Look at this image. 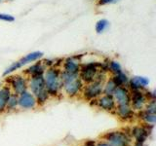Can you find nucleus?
Wrapping results in <instances>:
<instances>
[{"instance_id":"nucleus-1","label":"nucleus","mask_w":156,"mask_h":146,"mask_svg":"<svg viewBox=\"0 0 156 146\" xmlns=\"http://www.w3.org/2000/svg\"><path fill=\"white\" fill-rule=\"evenodd\" d=\"M62 91L69 97H74L82 92L84 83L80 79L79 74L69 73L65 70H61Z\"/></svg>"},{"instance_id":"nucleus-2","label":"nucleus","mask_w":156,"mask_h":146,"mask_svg":"<svg viewBox=\"0 0 156 146\" xmlns=\"http://www.w3.org/2000/svg\"><path fill=\"white\" fill-rule=\"evenodd\" d=\"M27 87L28 91L35 96L38 105H44L48 101V99H50V96H49L46 90L43 75L29 77L27 81Z\"/></svg>"},{"instance_id":"nucleus-3","label":"nucleus","mask_w":156,"mask_h":146,"mask_svg":"<svg viewBox=\"0 0 156 146\" xmlns=\"http://www.w3.org/2000/svg\"><path fill=\"white\" fill-rule=\"evenodd\" d=\"M43 76L49 96L55 97L60 95L62 92L61 70L55 66L48 67L44 72Z\"/></svg>"},{"instance_id":"nucleus-4","label":"nucleus","mask_w":156,"mask_h":146,"mask_svg":"<svg viewBox=\"0 0 156 146\" xmlns=\"http://www.w3.org/2000/svg\"><path fill=\"white\" fill-rule=\"evenodd\" d=\"M42 57H43V53L40 51H34V52L29 53L24 57H23L21 60H19L17 61H15L14 63H12V64L3 72V75L7 76V75L12 74L13 72H15L16 70H19L20 68H22L23 66L28 64V63L39 61Z\"/></svg>"},{"instance_id":"nucleus-5","label":"nucleus","mask_w":156,"mask_h":146,"mask_svg":"<svg viewBox=\"0 0 156 146\" xmlns=\"http://www.w3.org/2000/svg\"><path fill=\"white\" fill-rule=\"evenodd\" d=\"M104 83L105 81H101V80H95L91 83H88L82 89V94L84 99L90 101L97 99L100 96L102 95Z\"/></svg>"},{"instance_id":"nucleus-6","label":"nucleus","mask_w":156,"mask_h":146,"mask_svg":"<svg viewBox=\"0 0 156 146\" xmlns=\"http://www.w3.org/2000/svg\"><path fill=\"white\" fill-rule=\"evenodd\" d=\"M101 64L97 62H90L84 64L80 67L79 71V77L82 80L83 83H91L93 81H95L96 77L98 75V73L100 72Z\"/></svg>"},{"instance_id":"nucleus-7","label":"nucleus","mask_w":156,"mask_h":146,"mask_svg":"<svg viewBox=\"0 0 156 146\" xmlns=\"http://www.w3.org/2000/svg\"><path fill=\"white\" fill-rule=\"evenodd\" d=\"M104 139L109 146H129L130 137L126 133L120 130L109 131L105 134Z\"/></svg>"},{"instance_id":"nucleus-8","label":"nucleus","mask_w":156,"mask_h":146,"mask_svg":"<svg viewBox=\"0 0 156 146\" xmlns=\"http://www.w3.org/2000/svg\"><path fill=\"white\" fill-rule=\"evenodd\" d=\"M27 81L28 79H27L24 76L20 74L12 75L8 77L7 79V83L9 84V87L11 89L12 92L13 94H16L17 96L21 95L22 92L28 90Z\"/></svg>"},{"instance_id":"nucleus-9","label":"nucleus","mask_w":156,"mask_h":146,"mask_svg":"<svg viewBox=\"0 0 156 146\" xmlns=\"http://www.w3.org/2000/svg\"><path fill=\"white\" fill-rule=\"evenodd\" d=\"M18 105H19V108H21V109L29 110V109L36 108V106L38 104H37L35 96L27 90L18 96Z\"/></svg>"},{"instance_id":"nucleus-10","label":"nucleus","mask_w":156,"mask_h":146,"mask_svg":"<svg viewBox=\"0 0 156 146\" xmlns=\"http://www.w3.org/2000/svg\"><path fill=\"white\" fill-rule=\"evenodd\" d=\"M147 99L143 91H132L130 97V105L134 111L144 110L145 104L147 103Z\"/></svg>"},{"instance_id":"nucleus-11","label":"nucleus","mask_w":156,"mask_h":146,"mask_svg":"<svg viewBox=\"0 0 156 146\" xmlns=\"http://www.w3.org/2000/svg\"><path fill=\"white\" fill-rule=\"evenodd\" d=\"M112 96H113V99L116 102V105L130 104L131 92L127 87H117Z\"/></svg>"},{"instance_id":"nucleus-12","label":"nucleus","mask_w":156,"mask_h":146,"mask_svg":"<svg viewBox=\"0 0 156 146\" xmlns=\"http://www.w3.org/2000/svg\"><path fill=\"white\" fill-rule=\"evenodd\" d=\"M97 105L100 107L101 109L107 111V112H112L115 110L116 107V102L112 96H107V95H101L98 97L97 100Z\"/></svg>"},{"instance_id":"nucleus-13","label":"nucleus","mask_w":156,"mask_h":146,"mask_svg":"<svg viewBox=\"0 0 156 146\" xmlns=\"http://www.w3.org/2000/svg\"><path fill=\"white\" fill-rule=\"evenodd\" d=\"M149 85L148 78L144 76H134L129 79L128 87L131 91H143L145 90Z\"/></svg>"},{"instance_id":"nucleus-14","label":"nucleus","mask_w":156,"mask_h":146,"mask_svg":"<svg viewBox=\"0 0 156 146\" xmlns=\"http://www.w3.org/2000/svg\"><path fill=\"white\" fill-rule=\"evenodd\" d=\"M116 114L123 121H129L134 118L135 111L132 109L130 104H118L116 105L115 110Z\"/></svg>"},{"instance_id":"nucleus-15","label":"nucleus","mask_w":156,"mask_h":146,"mask_svg":"<svg viewBox=\"0 0 156 146\" xmlns=\"http://www.w3.org/2000/svg\"><path fill=\"white\" fill-rule=\"evenodd\" d=\"M132 135L135 137V146H144L146 138L148 136V130L143 127H135L132 130Z\"/></svg>"},{"instance_id":"nucleus-16","label":"nucleus","mask_w":156,"mask_h":146,"mask_svg":"<svg viewBox=\"0 0 156 146\" xmlns=\"http://www.w3.org/2000/svg\"><path fill=\"white\" fill-rule=\"evenodd\" d=\"M62 67H63V70L66 72L79 74L81 65L79 63V61L76 60V57H67L66 60L63 61Z\"/></svg>"},{"instance_id":"nucleus-17","label":"nucleus","mask_w":156,"mask_h":146,"mask_svg":"<svg viewBox=\"0 0 156 146\" xmlns=\"http://www.w3.org/2000/svg\"><path fill=\"white\" fill-rule=\"evenodd\" d=\"M47 69V67L43 63V61H38L31 64L30 66H28L26 70L23 71V73L28 77L31 76H36V75H43L45 70Z\"/></svg>"},{"instance_id":"nucleus-18","label":"nucleus","mask_w":156,"mask_h":146,"mask_svg":"<svg viewBox=\"0 0 156 146\" xmlns=\"http://www.w3.org/2000/svg\"><path fill=\"white\" fill-rule=\"evenodd\" d=\"M11 95L12 91L8 85L0 87V114L6 111V105Z\"/></svg>"},{"instance_id":"nucleus-19","label":"nucleus","mask_w":156,"mask_h":146,"mask_svg":"<svg viewBox=\"0 0 156 146\" xmlns=\"http://www.w3.org/2000/svg\"><path fill=\"white\" fill-rule=\"evenodd\" d=\"M112 81L114 82V84L116 85V87H128V83H129V79L128 75L124 73L123 71L118 73V74L113 75V77L111 78Z\"/></svg>"},{"instance_id":"nucleus-20","label":"nucleus","mask_w":156,"mask_h":146,"mask_svg":"<svg viewBox=\"0 0 156 146\" xmlns=\"http://www.w3.org/2000/svg\"><path fill=\"white\" fill-rule=\"evenodd\" d=\"M116 85L112 79L106 80L105 83H104V87H102V95H107V96H113L114 92L116 90Z\"/></svg>"},{"instance_id":"nucleus-21","label":"nucleus","mask_w":156,"mask_h":146,"mask_svg":"<svg viewBox=\"0 0 156 146\" xmlns=\"http://www.w3.org/2000/svg\"><path fill=\"white\" fill-rule=\"evenodd\" d=\"M106 67H107V70L110 73H112L113 75L118 74V73L123 71L122 70V66L120 64V62L117 61H109L106 63Z\"/></svg>"},{"instance_id":"nucleus-22","label":"nucleus","mask_w":156,"mask_h":146,"mask_svg":"<svg viewBox=\"0 0 156 146\" xmlns=\"http://www.w3.org/2000/svg\"><path fill=\"white\" fill-rule=\"evenodd\" d=\"M19 107L18 105V96L16 94H13L10 96L8 102H7V105H6V111L10 112V111H14L16 110Z\"/></svg>"},{"instance_id":"nucleus-23","label":"nucleus","mask_w":156,"mask_h":146,"mask_svg":"<svg viewBox=\"0 0 156 146\" xmlns=\"http://www.w3.org/2000/svg\"><path fill=\"white\" fill-rule=\"evenodd\" d=\"M109 26V22L107 21L105 19H99V21L97 22L96 26H95V29H96V32L97 33H102L105 32L107 28Z\"/></svg>"},{"instance_id":"nucleus-24","label":"nucleus","mask_w":156,"mask_h":146,"mask_svg":"<svg viewBox=\"0 0 156 146\" xmlns=\"http://www.w3.org/2000/svg\"><path fill=\"white\" fill-rule=\"evenodd\" d=\"M141 119H143L146 124L154 125L156 122V114L148 113V112L144 111V112H141Z\"/></svg>"},{"instance_id":"nucleus-25","label":"nucleus","mask_w":156,"mask_h":146,"mask_svg":"<svg viewBox=\"0 0 156 146\" xmlns=\"http://www.w3.org/2000/svg\"><path fill=\"white\" fill-rule=\"evenodd\" d=\"M144 111L148 112V113H153L156 114V104H155V99L148 100L147 103L144 106Z\"/></svg>"},{"instance_id":"nucleus-26","label":"nucleus","mask_w":156,"mask_h":146,"mask_svg":"<svg viewBox=\"0 0 156 146\" xmlns=\"http://www.w3.org/2000/svg\"><path fill=\"white\" fill-rule=\"evenodd\" d=\"M0 21H4V22H7V23H12V22L15 21V18L13 16H11V15L0 13Z\"/></svg>"},{"instance_id":"nucleus-27","label":"nucleus","mask_w":156,"mask_h":146,"mask_svg":"<svg viewBox=\"0 0 156 146\" xmlns=\"http://www.w3.org/2000/svg\"><path fill=\"white\" fill-rule=\"evenodd\" d=\"M117 1H118V0H99V1H98V4H99L100 6H105V5L112 4Z\"/></svg>"},{"instance_id":"nucleus-28","label":"nucleus","mask_w":156,"mask_h":146,"mask_svg":"<svg viewBox=\"0 0 156 146\" xmlns=\"http://www.w3.org/2000/svg\"><path fill=\"white\" fill-rule=\"evenodd\" d=\"M96 146H109V144L107 143L105 140H101V141H99V142L96 144Z\"/></svg>"},{"instance_id":"nucleus-29","label":"nucleus","mask_w":156,"mask_h":146,"mask_svg":"<svg viewBox=\"0 0 156 146\" xmlns=\"http://www.w3.org/2000/svg\"><path fill=\"white\" fill-rule=\"evenodd\" d=\"M83 146H96V143L94 141H88V142H86Z\"/></svg>"},{"instance_id":"nucleus-30","label":"nucleus","mask_w":156,"mask_h":146,"mask_svg":"<svg viewBox=\"0 0 156 146\" xmlns=\"http://www.w3.org/2000/svg\"><path fill=\"white\" fill-rule=\"evenodd\" d=\"M0 87H1V83H0Z\"/></svg>"},{"instance_id":"nucleus-31","label":"nucleus","mask_w":156,"mask_h":146,"mask_svg":"<svg viewBox=\"0 0 156 146\" xmlns=\"http://www.w3.org/2000/svg\"><path fill=\"white\" fill-rule=\"evenodd\" d=\"M1 1H2V0H0V2H1Z\"/></svg>"}]
</instances>
